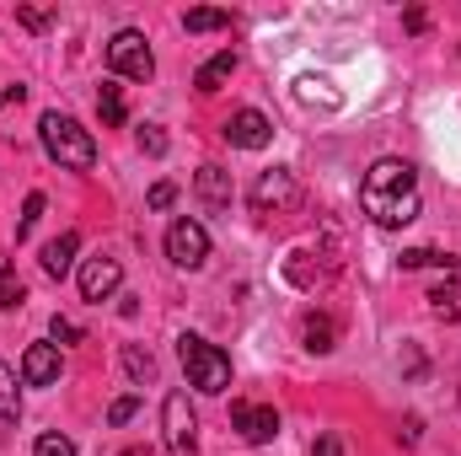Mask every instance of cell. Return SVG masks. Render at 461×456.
Returning <instances> with one entry per match:
<instances>
[{
    "instance_id": "obj_10",
    "label": "cell",
    "mask_w": 461,
    "mask_h": 456,
    "mask_svg": "<svg viewBox=\"0 0 461 456\" xmlns=\"http://www.w3.org/2000/svg\"><path fill=\"white\" fill-rule=\"evenodd\" d=\"M118 279H123V263L118 258H86L81 263V296L86 301H108L118 290Z\"/></svg>"
},
{
    "instance_id": "obj_18",
    "label": "cell",
    "mask_w": 461,
    "mask_h": 456,
    "mask_svg": "<svg viewBox=\"0 0 461 456\" xmlns=\"http://www.w3.org/2000/svg\"><path fill=\"white\" fill-rule=\"evenodd\" d=\"M183 27H188V32H221V27H230V11L199 5V11H188V16H183Z\"/></svg>"
},
{
    "instance_id": "obj_19",
    "label": "cell",
    "mask_w": 461,
    "mask_h": 456,
    "mask_svg": "<svg viewBox=\"0 0 461 456\" xmlns=\"http://www.w3.org/2000/svg\"><path fill=\"white\" fill-rule=\"evenodd\" d=\"M339 339V323L333 317H306V349H317V354H328Z\"/></svg>"
},
{
    "instance_id": "obj_5",
    "label": "cell",
    "mask_w": 461,
    "mask_h": 456,
    "mask_svg": "<svg viewBox=\"0 0 461 456\" xmlns=\"http://www.w3.org/2000/svg\"><path fill=\"white\" fill-rule=\"evenodd\" d=\"M161 424H167V446H172V456L199 451V419H194V408H188V392H167Z\"/></svg>"
},
{
    "instance_id": "obj_4",
    "label": "cell",
    "mask_w": 461,
    "mask_h": 456,
    "mask_svg": "<svg viewBox=\"0 0 461 456\" xmlns=\"http://www.w3.org/2000/svg\"><path fill=\"white\" fill-rule=\"evenodd\" d=\"M108 65H113V76H129V81H150L156 59H150V43H145V32H134V27L113 32V43H108Z\"/></svg>"
},
{
    "instance_id": "obj_6",
    "label": "cell",
    "mask_w": 461,
    "mask_h": 456,
    "mask_svg": "<svg viewBox=\"0 0 461 456\" xmlns=\"http://www.w3.org/2000/svg\"><path fill=\"white\" fill-rule=\"evenodd\" d=\"M167 258H172L177 269H204V258H210V231L199 226V221H172V226H167Z\"/></svg>"
},
{
    "instance_id": "obj_30",
    "label": "cell",
    "mask_w": 461,
    "mask_h": 456,
    "mask_svg": "<svg viewBox=\"0 0 461 456\" xmlns=\"http://www.w3.org/2000/svg\"><path fill=\"white\" fill-rule=\"evenodd\" d=\"M339 451H344V446H339V435H322V441L312 446V456H339Z\"/></svg>"
},
{
    "instance_id": "obj_25",
    "label": "cell",
    "mask_w": 461,
    "mask_h": 456,
    "mask_svg": "<svg viewBox=\"0 0 461 456\" xmlns=\"http://www.w3.org/2000/svg\"><path fill=\"white\" fill-rule=\"evenodd\" d=\"M140 150H145V156H167V134H161L156 123H145V129H140Z\"/></svg>"
},
{
    "instance_id": "obj_7",
    "label": "cell",
    "mask_w": 461,
    "mask_h": 456,
    "mask_svg": "<svg viewBox=\"0 0 461 456\" xmlns=\"http://www.w3.org/2000/svg\"><path fill=\"white\" fill-rule=\"evenodd\" d=\"M230 430H241L247 446H268L279 435V414L268 403H230Z\"/></svg>"
},
{
    "instance_id": "obj_16",
    "label": "cell",
    "mask_w": 461,
    "mask_h": 456,
    "mask_svg": "<svg viewBox=\"0 0 461 456\" xmlns=\"http://www.w3.org/2000/svg\"><path fill=\"white\" fill-rule=\"evenodd\" d=\"M97 114H103V123H108V129H118V123H123V114H129V108H123L118 81H103V87H97Z\"/></svg>"
},
{
    "instance_id": "obj_14",
    "label": "cell",
    "mask_w": 461,
    "mask_h": 456,
    "mask_svg": "<svg viewBox=\"0 0 461 456\" xmlns=\"http://www.w3.org/2000/svg\"><path fill=\"white\" fill-rule=\"evenodd\" d=\"M230 70H236V54H230V49H221V54H215V59H210V65H204V70L194 76V87H199V92L210 97V92H221V87L230 81Z\"/></svg>"
},
{
    "instance_id": "obj_17",
    "label": "cell",
    "mask_w": 461,
    "mask_h": 456,
    "mask_svg": "<svg viewBox=\"0 0 461 456\" xmlns=\"http://www.w3.org/2000/svg\"><path fill=\"white\" fill-rule=\"evenodd\" d=\"M123 370H129V381H150L156 376V360H150V349H140V343H123Z\"/></svg>"
},
{
    "instance_id": "obj_26",
    "label": "cell",
    "mask_w": 461,
    "mask_h": 456,
    "mask_svg": "<svg viewBox=\"0 0 461 456\" xmlns=\"http://www.w3.org/2000/svg\"><path fill=\"white\" fill-rule=\"evenodd\" d=\"M16 22H22L27 32H43V27H49V11H38V5H16Z\"/></svg>"
},
{
    "instance_id": "obj_13",
    "label": "cell",
    "mask_w": 461,
    "mask_h": 456,
    "mask_svg": "<svg viewBox=\"0 0 461 456\" xmlns=\"http://www.w3.org/2000/svg\"><path fill=\"white\" fill-rule=\"evenodd\" d=\"M194 188H199V199H204L210 210H226L230 205V172L226 167H199V172H194Z\"/></svg>"
},
{
    "instance_id": "obj_12",
    "label": "cell",
    "mask_w": 461,
    "mask_h": 456,
    "mask_svg": "<svg viewBox=\"0 0 461 456\" xmlns=\"http://www.w3.org/2000/svg\"><path fill=\"white\" fill-rule=\"evenodd\" d=\"M76 252H81V231L54 236V242L43 247V274H49V279H65V274H70V263H76Z\"/></svg>"
},
{
    "instance_id": "obj_28",
    "label": "cell",
    "mask_w": 461,
    "mask_h": 456,
    "mask_svg": "<svg viewBox=\"0 0 461 456\" xmlns=\"http://www.w3.org/2000/svg\"><path fill=\"white\" fill-rule=\"evenodd\" d=\"M49 333H54L59 343H81V328H76L70 317H54V323H49Z\"/></svg>"
},
{
    "instance_id": "obj_21",
    "label": "cell",
    "mask_w": 461,
    "mask_h": 456,
    "mask_svg": "<svg viewBox=\"0 0 461 456\" xmlns=\"http://www.w3.org/2000/svg\"><path fill=\"white\" fill-rule=\"evenodd\" d=\"M402 269H446V274H451L456 263H451L446 252H435V247H408V252H402Z\"/></svg>"
},
{
    "instance_id": "obj_20",
    "label": "cell",
    "mask_w": 461,
    "mask_h": 456,
    "mask_svg": "<svg viewBox=\"0 0 461 456\" xmlns=\"http://www.w3.org/2000/svg\"><path fill=\"white\" fill-rule=\"evenodd\" d=\"M295 97H301V103H328V108H339V103H344L339 92H328V81H322V76H301V81H295Z\"/></svg>"
},
{
    "instance_id": "obj_15",
    "label": "cell",
    "mask_w": 461,
    "mask_h": 456,
    "mask_svg": "<svg viewBox=\"0 0 461 456\" xmlns=\"http://www.w3.org/2000/svg\"><path fill=\"white\" fill-rule=\"evenodd\" d=\"M22 419V392H16V370L0 360V424H16Z\"/></svg>"
},
{
    "instance_id": "obj_22",
    "label": "cell",
    "mask_w": 461,
    "mask_h": 456,
    "mask_svg": "<svg viewBox=\"0 0 461 456\" xmlns=\"http://www.w3.org/2000/svg\"><path fill=\"white\" fill-rule=\"evenodd\" d=\"M22 301H27V290L11 279V269H5V258H0V306H5V312H16Z\"/></svg>"
},
{
    "instance_id": "obj_27",
    "label": "cell",
    "mask_w": 461,
    "mask_h": 456,
    "mask_svg": "<svg viewBox=\"0 0 461 456\" xmlns=\"http://www.w3.org/2000/svg\"><path fill=\"white\" fill-rule=\"evenodd\" d=\"M134 414H140V397H118L113 408H108V424H129Z\"/></svg>"
},
{
    "instance_id": "obj_1",
    "label": "cell",
    "mask_w": 461,
    "mask_h": 456,
    "mask_svg": "<svg viewBox=\"0 0 461 456\" xmlns=\"http://www.w3.org/2000/svg\"><path fill=\"white\" fill-rule=\"evenodd\" d=\"M359 205L375 226L397 231L408 221H419V178L402 156H381L370 172H365V188H359Z\"/></svg>"
},
{
    "instance_id": "obj_29",
    "label": "cell",
    "mask_w": 461,
    "mask_h": 456,
    "mask_svg": "<svg viewBox=\"0 0 461 456\" xmlns=\"http://www.w3.org/2000/svg\"><path fill=\"white\" fill-rule=\"evenodd\" d=\"M172 199H177V188H172V183H156V188H150V210H167Z\"/></svg>"
},
{
    "instance_id": "obj_31",
    "label": "cell",
    "mask_w": 461,
    "mask_h": 456,
    "mask_svg": "<svg viewBox=\"0 0 461 456\" xmlns=\"http://www.w3.org/2000/svg\"><path fill=\"white\" fill-rule=\"evenodd\" d=\"M22 97H27V87H5V92H0V108H5V103H22Z\"/></svg>"
},
{
    "instance_id": "obj_2",
    "label": "cell",
    "mask_w": 461,
    "mask_h": 456,
    "mask_svg": "<svg viewBox=\"0 0 461 456\" xmlns=\"http://www.w3.org/2000/svg\"><path fill=\"white\" fill-rule=\"evenodd\" d=\"M38 140H43L49 161L70 167V172H92V167H97V140H92V134H86L76 118L43 114V123H38Z\"/></svg>"
},
{
    "instance_id": "obj_23",
    "label": "cell",
    "mask_w": 461,
    "mask_h": 456,
    "mask_svg": "<svg viewBox=\"0 0 461 456\" xmlns=\"http://www.w3.org/2000/svg\"><path fill=\"white\" fill-rule=\"evenodd\" d=\"M32 456H76V446H70V441H65L59 430H49V435H38Z\"/></svg>"
},
{
    "instance_id": "obj_8",
    "label": "cell",
    "mask_w": 461,
    "mask_h": 456,
    "mask_svg": "<svg viewBox=\"0 0 461 456\" xmlns=\"http://www.w3.org/2000/svg\"><path fill=\"white\" fill-rule=\"evenodd\" d=\"M295 205V178L285 172V167H274V172H263L258 183H252V210L258 215H279V210H290Z\"/></svg>"
},
{
    "instance_id": "obj_11",
    "label": "cell",
    "mask_w": 461,
    "mask_h": 456,
    "mask_svg": "<svg viewBox=\"0 0 461 456\" xmlns=\"http://www.w3.org/2000/svg\"><path fill=\"white\" fill-rule=\"evenodd\" d=\"M22 381L27 387H54L59 381V343H32L22 354Z\"/></svg>"
},
{
    "instance_id": "obj_3",
    "label": "cell",
    "mask_w": 461,
    "mask_h": 456,
    "mask_svg": "<svg viewBox=\"0 0 461 456\" xmlns=\"http://www.w3.org/2000/svg\"><path fill=\"white\" fill-rule=\"evenodd\" d=\"M177 360H183V370H188V381L199 392H226L230 387V360L215 343H204L199 333H183L177 339Z\"/></svg>"
},
{
    "instance_id": "obj_9",
    "label": "cell",
    "mask_w": 461,
    "mask_h": 456,
    "mask_svg": "<svg viewBox=\"0 0 461 456\" xmlns=\"http://www.w3.org/2000/svg\"><path fill=\"white\" fill-rule=\"evenodd\" d=\"M226 140L236 150H263V145L274 140V123L258 114V108H241V114L226 118Z\"/></svg>"
},
{
    "instance_id": "obj_24",
    "label": "cell",
    "mask_w": 461,
    "mask_h": 456,
    "mask_svg": "<svg viewBox=\"0 0 461 456\" xmlns=\"http://www.w3.org/2000/svg\"><path fill=\"white\" fill-rule=\"evenodd\" d=\"M38 215H43V194H27V205H22V221H16V242L38 226Z\"/></svg>"
}]
</instances>
